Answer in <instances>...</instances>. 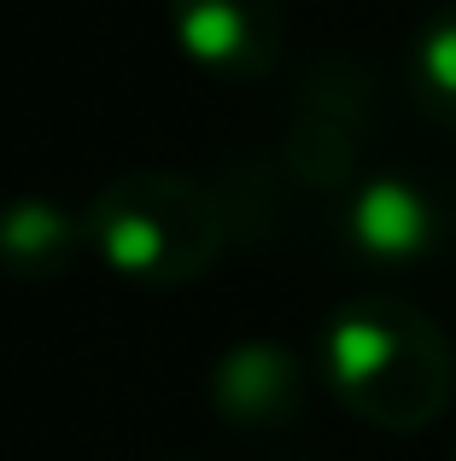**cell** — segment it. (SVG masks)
<instances>
[{
  "instance_id": "1",
  "label": "cell",
  "mask_w": 456,
  "mask_h": 461,
  "mask_svg": "<svg viewBox=\"0 0 456 461\" xmlns=\"http://www.w3.org/2000/svg\"><path fill=\"white\" fill-rule=\"evenodd\" d=\"M322 380L363 427L427 432L456 397V350L422 304L363 293L322 327Z\"/></svg>"
},
{
  "instance_id": "2",
  "label": "cell",
  "mask_w": 456,
  "mask_h": 461,
  "mask_svg": "<svg viewBox=\"0 0 456 461\" xmlns=\"http://www.w3.org/2000/svg\"><path fill=\"white\" fill-rule=\"evenodd\" d=\"M88 246L129 286L176 293L217 269L228 246V216L217 193L176 169H123L82 211Z\"/></svg>"
},
{
  "instance_id": "3",
  "label": "cell",
  "mask_w": 456,
  "mask_h": 461,
  "mask_svg": "<svg viewBox=\"0 0 456 461\" xmlns=\"http://www.w3.org/2000/svg\"><path fill=\"white\" fill-rule=\"evenodd\" d=\"M451 204L433 181L387 169V176L351 181L345 193V246L375 269H410L445 251Z\"/></svg>"
},
{
  "instance_id": "4",
  "label": "cell",
  "mask_w": 456,
  "mask_h": 461,
  "mask_svg": "<svg viewBox=\"0 0 456 461\" xmlns=\"http://www.w3.org/2000/svg\"><path fill=\"white\" fill-rule=\"evenodd\" d=\"M170 35L187 65L223 82H258L281 65L287 18L275 0H170Z\"/></svg>"
},
{
  "instance_id": "5",
  "label": "cell",
  "mask_w": 456,
  "mask_h": 461,
  "mask_svg": "<svg viewBox=\"0 0 456 461\" xmlns=\"http://www.w3.org/2000/svg\"><path fill=\"white\" fill-rule=\"evenodd\" d=\"M211 409L228 432H281L305 415L310 403V374L275 339H246V345L223 350L205 385Z\"/></svg>"
},
{
  "instance_id": "6",
  "label": "cell",
  "mask_w": 456,
  "mask_h": 461,
  "mask_svg": "<svg viewBox=\"0 0 456 461\" xmlns=\"http://www.w3.org/2000/svg\"><path fill=\"white\" fill-rule=\"evenodd\" d=\"M88 246L82 216L53 199H12L0 204V275L18 286H47L70 275V263Z\"/></svg>"
},
{
  "instance_id": "7",
  "label": "cell",
  "mask_w": 456,
  "mask_h": 461,
  "mask_svg": "<svg viewBox=\"0 0 456 461\" xmlns=\"http://www.w3.org/2000/svg\"><path fill=\"white\" fill-rule=\"evenodd\" d=\"M287 164L305 187H351L357 164V105L328 100V88L310 94L298 105L293 129H287Z\"/></svg>"
},
{
  "instance_id": "8",
  "label": "cell",
  "mask_w": 456,
  "mask_h": 461,
  "mask_svg": "<svg viewBox=\"0 0 456 461\" xmlns=\"http://www.w3.org/2000/svg\"><path fill=\"white\" fill-rule=\"evenodd\" d=\"M404 82H410V100L427 123L456 129V0H445L439 12H427L422 30L410 35Z\"/></svg>"
},
{
  "instance_id": "9",
  "label": "cell",
  "mask_w": 456,
  "mask_h": 461,
  "mask_svg": "<svg viewBox=\"0 0 456 461\" xmlns=\"http://www.w3.org/2000/svg\"><path fill=\"white\" fill-rule=\"evenodd\" d=\"M451 461H456V450H451Z\"/></svg>"
}]
</instances>
